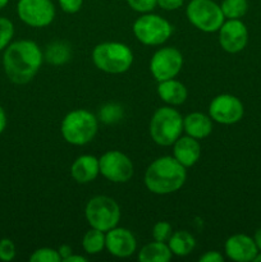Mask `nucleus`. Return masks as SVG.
I'll return each instance as SVG.
<instances>
[{
	"mask_svg": "<svg viewBox=\"0 0 261 262\" xmlns=\"http://www.w3.org/2000/svg\"><path fill=\"white\" fill-rule=\"evenodd\" d=\"M42 61V50L31 40H18L9 43L3 55L5 74L15 84H26L32 81Z\"/></svg>",
	"mask_w": 261,
	"mask_h": 262,
	"instance_id": "1",
	"label": "nucleus"
},
{
	"mask_svg": "<svg viewBox=\"0 0 261 262\" xmlns=\"http://www.w3.org/2000/svg\"><path fill=\"white\" fill-rule=\"evenodd\" d=\"M187 168L174 156L155 159L145 171V186L151 193L170 194L179 191L187 181Z\"/></svg>",
	"mask_w": 261,
	"mask_h": 262,
	"instance_id": "2",
	"label": "nucleus"
},
{
	"mask_svg": "<svg viewBox=\"0 0 261 262\" xmlns=\"http://www.w3.org/2000/svg\"><path fill=\"white\" fill-rule=\"evenodd\" d=\"M99 118L86 109H74L63 118L60 132L66 142L73 146H84L97 135Z\"/></svg>",
	"mask_w": 261,
	"mask_h": 262,
	"instance_id": "3",
	"label": "nucleus"
},
{
	"mask_svg": "<svg viewBox=\"0 0 261 262\" xmlns=\"http://www.w3.org/2000/svg\"><path fill=\"white\" fill-rule=\"evenodd\" d=\"M92 61L101 72L122 74L132 67L133 53L125 43L106 41L95 46L92 50Z\"/></svg>",
	"mask_w": 261,
	"mask_h": 262,
	"instance_id": "4",
	"label": "nucleus"
},
{
	"mask_svg": "<svg viewBox=\"0 0 261 262\" xmlns=\"http://www.w3.org/2000/svg\"><path fill=\"white\" fill-rule=\"evenodd\" d=\"M150 136L159 146H171L183 132V117L173 106L159 107L150 122Z\"/></svg>",
	"mask_w": 261,
	"mask_h": 262,
	"instance_id": "5",
	"label": "nucleus"
},
{
	"mask_svg": "<svg viewBox=\"0 0 261 262\" xmlns=\"http://www.w3.org/2000/svg\"><path fill=\"white\" fill-rule=\"evenodd\" d=\"M120 216V206L112 197L95 196L84 207V217L90 227L105 233L117 227Z\"/></svg>",
	"mask_w": 261,
	"mask_h": 262,
	"instance_id": "6",
	"label": "nucleus"
},
{
	"mask_svg": "<svg viewBox=\"0 0 261 262\" xmlns=\"http://www.w3.org/2000/svg\"><path fill=\"white\" fill-rule=\"evenodd\" d=\"M173 33V26L158 14L143 13L133 23V35L146 46L163 45Z\"/></svg>",
	"mask_w": 261,
	"mask_h": 262,
	"instance_id": "7",
	"label": "nucleus"
},
{
	"mask_svg": "<svg viewBox=\"0 0 261 262\" xmlns=\"http://www.w3.org/2000/svg\"><path fill=\"white\" fill-rule=\"evenodd\" d=\"M187 19L202 32H217L225 17L222 8L212 0H191L186 8Z\"/></svg>",
	"mask_w": 261,
	"mask_h": 262,
	"instance_id": "8",
	"label": "nucleus"
},
{
	"mask_svg": "<svg viewBox=\"0 0 261 262\" xmlns=\"http://www.w3.org/2000/svg\"><path fill=\"white\" fill-rule=\"evenodd\" d=\"M183 68V55L177 48L166 46L154 53L150 72L158 82L176 78Z\"/></svg>",
	"mask_w": 261,
	"mask_h": 262,
	"instance_id": "9",
	"label": "nucleus"
},
{
	"mask_svg": "<svg viewBox=\"0 0 261 262\" xmlns=\"http://www.w3.org/2000/svg\"><path fill=\"white\" fill-rule=\"evenodd\" d=\"M100 174L113 183H127L135 173L133 163L125 154L109 150L99 159Z\"/></svg>",
	"mask_w": 261,
	"mask_h": 262,
	"instance_id": "10",
	"label": "nucleus"
},
{
	"mask_svg": "<svg viewBox=\"0 0 261 262\" xmlns=\"http://www.w3.org/2000/svg\"><path fill=\"white\" fill-rule=\"evenodd\" d=\"M55 13L51 0H19L17 4L18 17L30 27L42 28L51 25Z\"/></svg>",
	"mask_w": 261,
	"mask_h": 262,
	"instance_id": "11",
	"label": "nucleus"
},
{
	"mask_svg": "<svg viewBox=\"0 0 261 262\" xmlns=\"http://www.w3.org/2000/svg\"><path fill=\"white\" fill-rule=\"evenodd\" d=\"M245 114L242 101L230 94L217 95L209 105V115L212 122L230 125L240 122Z\"/></svg>",
	"mask_w": 261,
	"mask_h": 262,
	"instance_id": "12",
	"label": "nucleus"
},
{
	"mask_svg": "<svg viewBox=\"0 0 261 262\" xmlns=\"http://www.w3.org/2000/svg\"><path fill=\"white\" fill-rule=\"evenodd\" d=\"M219 43L224 51L237 54L246 48L248 42V31L241 19L224 20L219 28Z\"/></svg>",
	"mask_w": 261,
	"mask_h": 262,
	"instance_id": "13",
	"label": "nucleus"
},
{
	"mask_svg": "<svg viewBox=\"0 0 261 262\" xmlns=\"http://www.w3.org/2000/svg\"><path fill=\"white\" fill-rule=\"evenodd\" d=\"M105 248L114 257L125 258L136 252L137 241L129 229L119 228L117 225L105 233Z\"/></svg>",
	"mask_w": 261,
	"mask_h": 262,
	"instance_id": "14",
	"label": "nucleus"
},
{
	"mask_svg": "<svg viewBox=\"0 0 261 262\" xmlns=\"http://www.w3.org/2000/svg\"><path fill=\"white\" fill-rule=\"evenodd\" d=\"M224 251L227 257L235 262L253 261L258 253V248L253 238L246 234L230 235L225 242Z\"/></svg>",
	"mask_w": 261,
	"mask_h": 262,
	"instance_id": "15",
	"label": "nucleus"
},
{
	"mask_svg": "<svg viewBox=\"0 0 261 262\" xmlns=\"http://www.w3.org/2000/svg\"><path fill=\"white\" fill-rule=\"evenodd\" d=\"M173 156L184 168H191L201 158V145L191 136H181L173 143Z\"/></svg>",
	"mask_w": 261,
	"mask_h": 262,
	"instance_id": "16",
	"label": "nucleus"
},
{
	"mask_svg": "<svg viewBox=\"0 0 261 262\" xmlns=\"http://www.w3.org/2000/svg\"><path fill=\"white\" fill-rule=\"evenodd\" d=\"M100 174L99 159L94 155H81L71 166V176L77 183L87 184L94 182Z\"/></svg>",
	"mask_w": 261,
	"mask_h": 262,
	"instance_id": "17",
	"label": "nucleus"
},
{
	"mask_svg": "<svg viewBox=\"0 0 261 262\" xmlns=\"http://www.w3.org/2000/svg\"><path fill=\"white\" fill-rule=\"evenodd\" d=\"M183 130L196 140H204L211 135L212 119L204 113H191L183 118Z\"/></svg>",
	"mask_w": 261,
	"mask_h": 262,
	"instance_id": "18",
	"label": "nucleus"
},
{
	"mask_svg": "<svg viewBox=\"0 0 261 262\" xmlns=\"http://www.w3.org/2000/svg\"><path fill=\"white\" fill-rule=\"evenodd\" d=\"M158 95L164 102H166L170 106H178L186 101L188 91L182 82L171 78L159 82Z\"/></svg>",
	"mask_w": 261,
	"mask_h": 262,
	"instance_id": "19",
	"label": "nucleus"
},
{
	"mask_svg": "<svg viewBox=\"0 0 261 262\" xmlns=\"http://www.w3.org/2000/svg\"><path fill=\"white\" fill-rule=\"evenodd\" d=\"M171 256L173 253L168 243L154 241L141 248L138 252V260L141 262H168L170 261Z\"/></svg>",
	"mask_w": 261,
	"mask_h": 262,
	"instance_id": "20",
	"label": "nucleus"
},
{
	"mask_svg": "<svg viewBox=\"0 0 261 262\" xmlns=\"http://www.w3.org/2000/svg\"><path fill=\"white\" fill-rule=\"evenodd\" d=\"M171 253L179 257L188 256L196 248V239L193 235L187 230H177L171 233L168 242Z\"/></svg>",
	"mask_w": 261,
	"mask_h": 262,
	"instance_id": "21",
	"label": "nucleus"
},
{
	"mask_svg": "<svg viewBox=\"0 0 261 262\" xmlns=\"http://www.w3.org/2000/svg\"><path fill=\"white\" fill-rule=\"evenodd\" d=\"M71 59V46L63 41L50 43L44 54V60L53 66H61Z\"/></svg>",
	"mask_w": 261,
	"mask_h": 262,
	"instance_id": "22",
	"label": "nucleus"
},
{
	"mask_svg": "<svg viewBox=\"0 0 261 262\" xmlns=\"http://www.w3.org/2000/svg\"><path fill=\"white\" fill-rule=\"evenodd\" d=\"M82 247L89 255H97L105 250V232L91 228L82 238Z\"/></svg>",
	"mask_w": 261,
	"mask_h": 262,
	"instance_id": "23",
	"label": "nucleus"
},
{
	"mask_svg": "<svg viewBox=\"0 0 261 262\" xmlns=\"http://www.w3.org/2000/svg\"><path fill=\"white\" fill-rule=\"evenodd\" d=\"M222 12L227 19H241L248 10L247 0H223Z\"/></svg>",
	"mask_w": 261,
	"mask_h": 262,
	"instance_id": "24",
	"label": "nucleus"
},
{
	"mask_svg": "<svg viewBox=\"0 0 261 262\" xmlns=\"http://www.w3.org/2000/svg\"><path fill=\"white\" fill-rule=\"evenodd\" d=\"M123 109L122 106L117 104H106L101 107L99 113V120L110 124V123H117L118 120L122 119Z\"/></svg>",
	"mask_w": 261,
	"mask_h": 262,
	"instance_id": "25",
	"label": "nucleus"
},
{
	"mask_svg": "<svg viewBox=\"0 0 261 262\" xmlns=\"http://www.w3.org/2000/svg\"><path fill=\"white\" fill-rule=\"evenodd\" d=\"M31 262H60L61 257L59 255L58 250L49 247L38 248L33 251L32 255L30 256Z\"/></svg>",
	"mask_w": 261,
	"mask_h": 262,
	"instance_id": "26",
	"label": "nucleus"
},
{
	"mask_svg": "<svg viewBox=\"0 0 261 262\" xmlns=\"http://www.w3.org/2000/svg\"><path fill=\"white\" fill-rule=\"evenodd\" d=\"M14 36V26L8 18L0 17V51L5 50Z\"/></svg>",
	"mask_w": 261,
	"mask_h": 262,
	"instance_id": "27",
	"label": "nucleus"
},
{
	"mask_svg": "<svg viewBox=\"0 0 261 262\" xmlns=\"http://www.w3.org/2000/svg\"><path fill=\"white\" fill-rule=\"evenodd\" d=\"M173 229L168 222H158L153 228V238L158 242H168Z\"/></svg>",
	"mask_w": 261,
	"mask_h": 262,
	"instance_id": "28",
	"label": "nucleus"
},
{
	"mask_svg": "<svg viewBox=\"0 0 261 262\" xmlns=\"http://www.w3.org/2000/svg\"><path fill=\"white\" fill-rule=\"evenodd\" d=\"M15 255H17V248H15L14 242L9 238L0 239V261L9 262L14 260Z\"/></svg>",
	"mask_w": 261,
	"mask_h": 262,
	"instance_id": "29",
	"label": "nucleus"
},
{
	"mask_svg": "<svg viewBox=\"0 0 261 262\" xmlns=\"http://www.w3.org/2000/svg\"><path fill=\"white\" fill-rule=\"evenodd\" d=\"M130 9L137 13H150L158 5V0H127Z\"/></svg>",
	"mask_w": 261,
	"mask_h": 262,
	"instance_id": "30",
	"label": "nucleus"
},
{
	"mask_svg": "<svg viewBox=\"0 0 261 262\" xmlns=\"http://www.w3.org/2000/svg\"><path fill=\"white\" fill-rule=\"evenodd\" d=\"M58 2L60 9L68 14H74V13L79 12L82 4H83V0H58Z\"/></svg>",
	"mask_w": 261,
	"mask_h": 262,
	"instance_id": "31",
	"label": "nucleus"
},
{
	"mask_svg": "<svg viewBox=\"0 0 261 262\" xmlns=\"http://www.w3.org/2000/svg\"><path fill=\"white\" fill-rule=\"evenodd\" d=\"M184 0H158V5L164 10H177L183 5Z\"/></svg>",
	"mask_w": 261,
	"mask_h": 262,
	"instance_id": "32",
	"label": "nucleus"
},
{
	"mask_svg": "<svg viewBox=\"0 0 261 262\" xmlns=\"http://www.w3.org/2000/svg\"><path fill=\"white\" fill-rule=\"evenodd\" d=\"M199 260L201 262H223L224 261V257L217 251H207L204 255L200 256Z\"/></svg>",
	"mask_w": 261,
	"mask_h": 262,
	"instance_id": "33",
	"label": "nucleus"
},
{
	"mask_svg": "<svg viewBox=\"0 0 261 262\" xmlns=\"http://www.w3.org/2000/svg\"><path fill=\"white\" fill-rule=\"evenodd\" d=\"M58 252L59 255H60L61 261H64L68 256H71L72 253H73V250H72V247L69 245H61L60 247L58 248Z\"/></svg>",
	"mask_w": 261,
	"mask_h": 262,
	"instance_id": "34",
	"label": "nucleus"
},
{
	"mask_svg": "<svg viewBox=\"0 0 261 262\" xmlns=\"http://www.w3.org/2000/svg\"><path fill=\"white\" fill-rule=\"evenodd\" d=\"M5 127H7V114H5V110L0 105V135L4 132Z\"/></svg>",
	"mask_w": 261,
	"mask_h": 262,
	"instance_id": "35",
	"label": "nucleus"
},
{
	"mask_svg": "<svg viewBox=\"0 0 261 262\" xmlns=\"http://www.w3.org/2000/svg\"><path fill=\"white\" fill-rule=\"evenodd\" d=\"M86 261H87L86 257L79 255H74V253H72L71 256H68V257L64 260V262H86Z\"/></svg>",
	"mask_w": 261,
	"mask_h": 262,
	"instance_id": "36",
	"label": "nucleus"
},
{
	"mask_svg": "<svg viewBox=\"0 0 261 262\" xmlns=\"http://www.w3.org/2000/svg\"><path fill=\"white\" fill-rule=\"evenodd\" d=\"M253 241H255L256 246H257L258 251L261 252V228H258L257 230H256L255 235H253Z\"/></svg>",
	"mask_w": 261,
	"mask_h": 262,
	"instance_id": "37",
	"label": "nucleus"
},
{
	"mask_svg": "<svg viewBox=\"0 0 261 262\" xmlns=\"http://www.w3.org/2000/svg\"><path fill=\"white\" fill-rule=\"evenodd\" d=\"M8 3H9V0H0V10L4 9L8 5Z\"/></svg>",
	"mask_w": 261,
	"mask_h": 262,
	"instance_id": "38",
	"label": "nucleus"
},
{
	"mask_svg": "<svg viewBox=\"0 0 261 262\" xmlns=\"http://www.w3.org/2000/svg\"><path fill=\"white\" fill-rule=\"evenodd\" d=\"M255 262H261V252H258L257 255H256L255 260H253Z\"/></svg>",
	"mask_w": 261,
	"mask_h": 262,
	"instance_id": "39",
	"label": "nucleus"
}]
</instances>
